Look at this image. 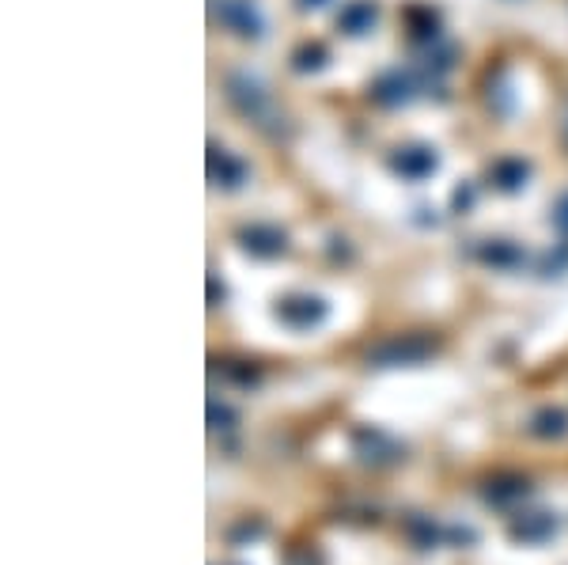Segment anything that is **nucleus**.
Instances as JSON below:
<instances>
[{"label": "nucleus", "instance_id": "f257e3e1", "mask_svg": "<svg viewBox=\"0 0 568 565\" xmlns=\"http://www.w3.org/2000/svg\"><path fill=\"white\" fill-rule=\"evenodd\" d=\"M349 440H353V456L360 459L364 467H375V471H383V467H398V463L406 459V448H402L391 433L375 429V425H356Z\"/></svg>", "mask_w": 568, "mask_h": 565}, {"label": "nucleus", "instance_id": "f03ea898", "mask_svg": "<svg viewBox=\"0 0 568 565\" xmlns=\"http://www.w3.org/2000/svg\"><path fill=\"white\" fill-rule=\"evenodd\" d=\"M561 528L557 512L550 509H527V512H515L512 524H508V539L519 543V547H542L550 543L553 535Z\"/></svg>", "mask_w": 568, "mask_h": 565}, {"label": "nucleus", "instance_id": "7ed1b4c3", "mask_svg": "<svg viewBox=\"0 0 568 565\" xmlns=\"http://www.w3.org/2000/svg\"><path fill=\"white\" fill-rule=\"evenodd\" d=\"M432 349H436V342L425 334H402V338H391L375 349L372 361L375 365H421Z\"/></svg>", "mask_w": 568, "mask_h": 565}, {"label": "nucleus", "instance_id": "20e7f679", "mask_svg": "<svg viewBox=\"0 0 568 565\" xmlns=\"http://www.w3.org/2000/svg\"><path fill=\"white\" fill-rule=\"evenodd\" d=\"M531 493L534 486L523 474H493V478L481 486V501L493 505V509H519Z\"/></svg>", "mask_w": 568, "mask_h": 565}, {"label": "nucleus", "instance_id": "39448f33", "mask_svg": "<svg viewBox=\"0 0 568 565\" xmlns=\"http://www.w3.org/2000/svg\"><path fill=\"white\" fill-rule=\"evenodd\" d=\"M326 311L330 308H326V300H319V296H288V300L277 304V319L292 330H311L326 319Z\"/></svg>", "mask_w": 568, "mask_h": 565}, {"label": "nucleus", "instance_id": "423d86ee", "mask_svg": "<svg viewBox=\"0 0 568 565\" xmlns=\"http://www.w3.org/2000/svg\"><path fill=\"white\" fill-rule=\"evenodd\" d=\"M527 433L538 440H561L568 437V414L561 406H542L534 410L531 421H527Z\"/></svg>", "mask_w": 568, "mask_h": 565}, {"label": "nucleus", "instance_id": "0eeeda50", "mask_svg": "<svg viewBox=\"0 0 568 565\" xmlns=\"http://www.w3.org/2000/svg\"><path fill=\"white\" fill-rule=\"evenodd\" d=\"M406 535L413 539V547H440L447 539V528H440V524H432V516H421V512H409L406 516Z\"/></svg>", "mask_w": 568, "mask_h": 565}, {"label": "nucleus", "instance_id": "6e6552de", "mask_svg": "<svg viewBox=\"0 0 568 565\" xmlns=\"http://www.w3.org/2000/svg\"><path fill=\"white\" fill-rule=\"evenodd\" d=\"M243 247H247L250 255H262V258L284 255V232L254 224V228H247V232H243Z\"/></svg>", "mask_w": 568, "mask_h": 565}, {"label": "nucleus", "instance_id": "1a4fd4ad", "mask_svg": "<svg viewBox=\"0 0 568 565\" xmlns=\"http://www.w3.org/2000/svg\"><path fill=\"white\" fill-rule=\"evenodd\" d=\"M220 16L224 23H231L239 35H258V16H254V8H250L247 0H224V8H220Z\"/></svg>", "mask_w": 568, "mask_h": 565}, {"label": "nucleus", "instance_id": "9d476101", "mask_svg": "<svg viewBox=\"0 0 568 565\" xmlns=\"http://www.w3.org/2000/svg\"><path fill=\"white\" fill-rule=\"evenodd\" d=\"M213 171H220V183L224 186H239L243 175H247V167L239 164V160H231L224 148H213Z\"/></svg>", "mask_w": 568, "mask_h": 565}, {"label": "nucleus", "instance_id": "9b49d317", "mask_svg": "<svg viewBox=\"0 0 568 565\" xmlns=\"http://www.w3.org/2000/svg\"><path fill=\"white\" fill-rule=\"evenodd\" d=\"M284 565H326V554L315 543H300L284 550Z\"/></svg>", "mask_w": 568, "mask_h": 565}, {"label": "nucleus", "instance_id": "f8f14e48", "mask_svg": "<svg viewBox=\"0 0 568 565\" xmlns=\"http://www.w3.org/2000/svg\"><path fill=\"white\" fill-rule=\"evenodd\" d=\"M481 258H485V262H493V266H519V262H523V255L515 251L512 243H493V247H485V251H481Z\"/></svg>", "mask_w": 568, "mask_h": 565}, {"label": "nucleus", "instance_id": "ddd939ff", "mask_svg": "<svg viewBox=\"0 0 568 565\" xmlns=\"http://www.w3.org/2000/svg\"><path fill=\"white\" fill-rule=\"evenodd\" d=\"M231 425H235V410H231L228 402H209V429L213 433H228Z\"/></svg>", "mask_w": 568, "mask_h": 565}, {"label": "nucleus", "instance_id": "4468645a", "mask_svg": "<svg viewBox=\"0 0 568 565\" xmlns=\"http://www.w3.org/2000/svg\"><path fill=\"white\" fill-rule=\"evenodd\" d=\"M402 167H406L409 175H425V171H432V167H436V160H432L428 152H421V156H413V152H406V156L398 160V171H402Z\"/></svg>", "mask_w": 568, "mask_h": 565}, {"label": "nucleus", "instance_id": "2eb2a0df", "mask_svg": "<svg viewBox=\"0 0 568 565\" xmlns=\"http://www.w3.org/2000/svg\"><path fill=\"white\" fill-rule=\"evenodd\" d=\"M262 531H266V524H262V520H254V524H250V520H243L239 528H231V543H243V539H258Z\"/></svg>", "mask_w": 568, "mask_h": 565}, {"label": "nucleus", "instance_id": "dca6fc26", "mask_svg": "<svg viewBox=\"0 0 568 565\" xmlns=\"http://www.w3.org/2000/svg\"><path fill=\"white\" fill-rule=\"evenodd\" d=\"M364 19H375L372 4H356L353 12H349V19H345V23H349V27H353V31H356V35H360V27H364Z\"/></svg>", "mask_w": 568, "mask_h": 565}, {"label": "nucleus", "instance_id": "f3484780", "mask_svg": "<svg viewBox=\"0 0 568 565\" xmlns=\"http://www.w3.org/2000/svg\"><path fill=\"white\" fill-rule=\"evenodd\" d=\"M478 535L470 528H447V543H474Z\"/></svg>", "mask_w": 568, "mask_h": 565}, {"label": "nucleus", "instance_id": "a211bd4d", "mask_svg": "<svg viewBox=\"0 0 568 565\" xmlns=\"http://www.w3.org/2000/svg\"><path fill=\"white\" fill-rule=\"evenodd\" d=\"M553 220H557V228L561 232H568V194L561 198V205H557V213H553Z\"/></svg>", "mask_w": 568, "mask_h": 565}]
</instances>
